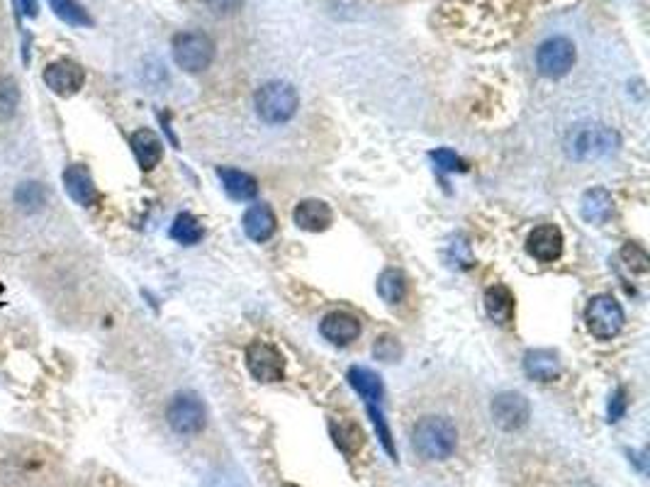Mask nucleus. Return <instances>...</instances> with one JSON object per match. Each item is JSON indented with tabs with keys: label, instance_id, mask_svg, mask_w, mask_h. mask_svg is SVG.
Here are the masks:
<instances>
[{
	"label": "nucleus",
	"instance_id": "f257e3e1",
	"mask_svg": "<svg viewBox=\"0 0 650 487\" xmlns=\"http://www.w3.org/2000/svg\"><path fill=\"white\" fill-rule=\"evenodd\" d=\"M458 429L449 416H422L412 429V449L424 461H446L456 453Z\"/></svg>",
	"mask_w": 650,
	"mask_h": 487
},
{
	"label": "nucleus",
	"instance_id": "f03ea898",
	"mask_svg": "<svg viewBox=\"0 0 650 487\" xmlns=\"http://www.w3.org/2000/svg\"><path fill=\"white\" fill-rule=\"evenodd\" d=\"M619 144H621V139H619V134L612 127L599 122H587L572 127L568 139H565V149H568L572 159L589 161L614 154L619 149Z\"/></svg>",
	"mask_w": 650,
	"mask_h": 487
},
{
	"label": "nucleus",
	"instance_id": "7ed1b4c3",
	"mask_svg": "<svg viewBox=\"0 0 650 487\" xmlns=\"http://www.w3.org/2000/svg\"><path fill=\"white\" fill-rule=\"evenodd\" d=\"M254 105L258 117L268 124H283L295 117L300 107V96L295 86L285 80H268L256 90Z\"/></svg>",
	"mask_w": 650,
	"mask_h": 487
},
{
	"label": "nucleus",
	"instance_id": "20e7f679",
	"mask_svg": "<svg viewBox=\"0 0 650 487\" xmlns=\"http://www.w3.org/2000/svg\"><path fill=\"white\" fill-rule=\"evenodd\" d=\"M173 62L185 73H202L215 62V42L202 32H181L173 37Z\"/></svg>",
	"mask_w": 650,
	"mask_h": 487
},
{
	"label": "nucleus",
	"instance_id": "39448f33",
	"mask_svg": "<svg viewBox=\"0 0 650 487\" xmlns=\"http://www.w3.org/2000/svg\"><path fill=\"white\" fill-rule=\"evenodd\" d=\"M168 426L181 436L200 434L207 422V409L195 392H178L166 407Z\"/></svg>",
	"mask_w": 650,
	"mask_h": 487
},
{
	"label": "nucleus",
	"instance_id": "423d86ee",
	"mask_svg": "<svg viewBox=\"0 0 650 487\" xmlns=\"http://www.w3.org/2000/svg\"><path fill=\"white\" fill-rule=\"evenodd\" d=\"M585 322L592 337L597 339H614L621 329H624L626 315L624 307L619 305L616 298L612 295H595L587 302V310H585Z\"/></svg>",
	"mask_w": 650,
	"mask_h": 487
},
{
	"label": "nucleus",
	"instance_id": "0eeeda50",
	"mask_svg": "<svg viewBox=\"0 0 650 487\" xmlns=\"http://www.w3.org/2000/svg\"><path fill=\"white\" fill-rule=\"evenodd\" d=\"M578 62L575 45L568 37H551L536 49V66L545 79H562Z\"/></svg>",
	"mask_w": 650,
	"mask_h": 487
},
{
	"label": "nucleus",
	"instance_id": "6e6552de",
	"mask_svg": "<svg viewBox=\"0 0 650 487\" xmlns=\"http://www.w3.org/2000/svg\"><path fill=\"white\" fill-rule=\"evenodd\" d=\"M247 368L258 382H278L285 375V356L268 341H251L247 346Z\"/></svg>",
	"mask_w": 650,
	"mask_h": 487
},
{
	"label": "nucleus",
	"instance_id": "1a4fd4ad",
	"mask_svg": "<svg viewBox=\"0 0 650 487\" xmlns=\"http://www.w3.org/2000/svg\"><path fill=\"white\" fill-rule=\"evenodd\" d=\"M490 415H493V422L500 426L502 432H519L531 419V405H528V399L521 392L507 390V392L494 395L493 405H490Z\"/></svg>",
	"mask_w": 650,
	"mask_h": 487
},
{
	"label": "nucleus",
	"instance_id": "9d476101",
	"mask_svg": "<svg viewBox=\"0 0 650 487\" xmlns=\"http://www.w3.org/2000/svg\"><path fill=\"white\" fill-rule=\"evenodd\" d=\"M42 79H45L46 88L52 93L62 97H71L83 88L86 69L79 62H73V59H59V62L46 63Z\"/></svg>",
	"mask_w": 650,
	"mask_h": 487
},
{
	"label": "nucleus",
	"instance_id": "9b49d317",
	"mask_svg": "<svg viewBox=\"0 0 650 487\" xmlns=\"http://www.w3.org/2000/svg\"><path fill=\"white\" fill-rule=\"evenodd\" d=\"M562 231L558 224H538L536 230L527 237L528 256H534L541 264H553L562 256Z\"/></svg>",
	"mask_w": 650,
	"mask_h": 487
},
{
	"label": "nucleus",
	"instance_id": "f8f14e48",
	"mask_svg": "<svg viewBox=\"0 0 650 487\" xmlns=\"http://www.w3.org/2000/svg\"><path fill=\"white\" fill-rule=\"evenodd\" d=\"M63 188L76 205L80 207H90L97 203V186L93 176H90L89 166L83 164H71L69 169L63 171Z\"/></svg>",
	"mask_w": 650,
	"mask_h": 487
},
{
	"label": "nucleus",
	"instance_id": "ddd939ff",
	"mask_svg": "<svg viewBox=\"0 0 650 487\" xmlns=\"http://www.w3.org/2000/svg\"><path fill=\"white\" fill-rule=\"evenodd\" d=\"M322 337L334 346H349L360 337V322L351 312H329L319 322Z\"/></svg>",
	"mask_w": 650,
	"mask_h": 487
},
{
	"label": "nucleus",
	"instance_id": "4468645a",
	"mask_svg": "<svg viewBox=\"0 0 650 487\" xmlns=\"http://www.w3.org/2000/svg\"><path fill=\"white\" fill-rule=\"evenodd\" d=\"M292 220H295V224H298L300 230L319 234V231H326L329 227H332V222H334V213H332V207H329L325 200H315V197H309V200H302V203H298L295 213H292Z\"/></svg>",
	"mask_w": 650,
	"mask_h": 487
},
{
	"label": "nucleus",
	"instance_id": "2eb2a0df",
	"mask_svg": "<svg viewBox=\"0 0 650 487\" xmlns=\"http://www.w3.org/2000/svg\"><path fill=\"white\" fill-rule=\"evenodd\" d=\"M130 147H132V154L137 164H139L141 171H154L164 159V142L158 139L156 132H151L147 127H141L137 132L130 137Z\"/></svg>",
	"mask_w": 650,
	"mask_h": 487
},
{
	"label": "nucleus",
	"instance_id": "dca6fc26",
	"mask_svg": "<svg viewBox=\"0 0 650 487\" xmlns=\"http://www.w3.org/2000/svg\"><path fill=\"white\" fill-rule=\"evenodd\" d=\"M485 310L494 324L510 327L514 322V312H517V298L507 285H493L485 292Z\"/></svg>",
	"mask_w": 650,
	"mask_h": 487
},
{
	"label": "nucleus",
	"instance_id": "f3484780",
	"mask_svg": "<svg viewBox=\"0 0 650 487\" xmlns=\"http://www.w3.org/2000/svg\"><path fill=\"white\" fill-rule=\"evenodd\" d=\"M244 231H247V237L251 241H258V244H264L268 241L275 234L278 230V220H275V214L268 205H254V207H249L247 213H244Z\"/></svg>",
	"mask_w": 650,
	"mask_h": 487
},
{
	"label": "nucleus",
	"instance_id": "a211bd4d",
	"mask_svg": "<svg viewBox=\"0 0 650 487\" xmlns=\"http://www.w3.org/2000/svg\"><path fill=\"white\" fill-rule=\"evenodd\" d=\"M524 373L538 382H553L561 375V361L548 348H531L524 356Z\"/></svg>",
	"mask_w": 650,
	"mask_h": 487
},
{
	"label": "nucleus",
	"instance_id": "6ab92c4d",
	"mask_svg": "<svg viewBox=\"0 0 650 487\" xmlns=\"http://www.w3.org/2000/svg\"><path fill=\"white\" fill-rule=\"evenodd\" d=\"M580 213L589 224H604L614 213V197L602 186L589 188L587 193L582 195Z\"/></svg>",
	"mask_w": 650,
	"mask_h": 487
},
{
	"label": "nucleus",
	"instance_id": "aec40b11",
	"mask_svg": "<svg viewBox=\"0 0 650 487\" xmlns=\"http://www.w3.org/2000/svg\"><path fill=\"white\" fill-rule=\"evenodd\" d=\"M346 378L351 382V388L356 390L368 405H380V399L385 395V388H383V381H380L378 373H373L370 368H359V365H353Z\"/></svg>",
	"mask_w": 650,
	"mask_h": 487
},
{
	"label": "nucleus",
	"instance_id": "412c9836",
	"mask_svg": "<svg viewBox=\"0 0 650 487\" xmlns=\"http://www.w3.org/2000/svg\"><path fill=\"white\" fill-rule=\"evenodd\" d=\"M217 176H220L222 188L227 190V195L232 197V200L244 203V200H251V197H256V193H258V183H256V178L249 176V173H244V171L220 169L217 171Z\"/></svg>",
	"mask_w": 650,
	"mask_h": 487
},
{
	"label": "nucleus",
	"instance_id": "4be33fe9",
	"mask_svg": "<svg viewBox=\"0 0 650 487\" xmlns=\"http://www.w3.org/2000/svg\"><path fill=\"white\" fill-rule=\"evenodd\" d=\"M15 205L20 210L27 214H35L39 210H45L46 200H49V193H46L45 183L39 181H22L18 188H15Z\"/></svg>",
	"mask_w": 650,
	"mask_h": 487
},
{
	"label": "nucleus",
	"instance_id": "5701e85b",
	"mask_svg": "<svg viewBox=\"0 0 650 487\" xmlns=\"http://www.w3.org/2000/svg\"><path fill=\"white\" fill-rule=\"evenodd\" d=\"M378 295L387 305H397L402 302V298L407 295V278H404L402 271L397 268H385L383 273L378 275Z\"/></svg>",
	"mask_w": 650,
	"mask_h": 487
},
{
	"label": "nucleus",
	"instance_id": "b1692460",
	"mask_svg": "<svg viewBox=\"0 0 650 487\" xmlns=\"http://www.w3.org/2000/svg\"><path fill=\"white\" fill-rule=\"evenodd\" d=\"M49 8L56 18L71 27H93L90 13L79 0H49Z\"/></svg>",
	"mask_w": 650,
	"mask_h": 487
},
{
	"label": "nucleus",
	"instance_id": "393cba45",
	"mask_svg": "<svg viewBox=\"0 0 650 487\" xmlns=\"http://www.w3.org/2000/svg\"><path fill=\"white\" fill-rule=\"evenodd\" d=\"M202 224L198 222V217L190 213H181L173 220L171 224V239H176L178 244H183V247H193L198 241L202 239Z\"/></svg>",
	"mask_w": 650,
	"mask_h": 487
},
{
	"label": "nucleus",
	"instance_id": "a878e982",
	"mask_svg": "<svg viewBox=\"0 0 650 487\" xmlns=\"http://www.w3.org/2000/svg\"><path fill=\"white\" fill-rule=\"evenodd\" d=\"M22 100L18 80L13 76H0V122H8L15 117Z\"/></svg>",
	"mask_w": 650,
	"mask_h": 487
},
{
	"label": "nucleus",
	"instance_id": "bb28decb",
	"mask_svg": "<svg viewBox=\"0 0 650 487\" xmlns=\"http://www.w3.org/2000/svg\"><path fill=\"white\" fill-rule=\"evenodd\" d=\"M621 258H624V264L631 268L633 273H646V271L650 268L648 251H646L641 244H633V241H629V244L621 248Z\"/></svg>",
	"mask_w": 650,
	"mask_h": 487
},
{
	"label": "nucleus",
	"instance_id": "cd10ccee",
	"mask_svg": "<svg viewBox=\"0 0 650 487\" xmlns=\"http://www.w3.org/2000/svg\"><path fill=\"white\" fill-rule=\"evenodd\" d=\"M373 356L378 361H385V364H395V361H400V356H402V346H400V341L395 337H387L385 334V337L376 339Z\"/></svg>",
	"mask_w": 650,
	"mask_h": 487
},
{
	"label": "nucleus",
	"instance_id": "c85d7f7f",
	"mask_svg": "<svg viewBox=\"0 0 650 487\" xmlns=\"http://www.w3.org/2000/svg\"><path fill=\"white\" fill-rule=\"evenodd\" d=\"M368 415H370V419H373L376 429H378L380 441H383V446L387 449V453H390V456H395V449H393V436H390V429H387L385 416H383V412H380L376 405H368Z\"/></svg>",
	"mask_w": 650,
	"mask_h": 487
},
{
	"label": "nucleus",
	"instance_id": "c756f323",
	"mask_svg": "<svg viewBox=\"0 0 650 487\" xmlns=\"http://www.w3.org/2000/svg\"><path fill=\"white\" fill-rule=\"evenodd\" d=\"M431 159H434V164H436L441 171H463V161H460V156H458L456 151L436 149L431 151Z\"/></svg>",
	"mask_w": 650,
	"mask_h": 487
},
{
	"label": "nucleus",
	"instance_id": "7c9ffc66",
	"mask_svg": "<svg viewBox=\"0 0 650 487\" xmlns=\"http://www.w3.org/2000/svg\"><path fill=\"white\" fill-rule=\"evenodd\" d=\"M202 5L215 15H234L237 10L244 8V0H202Z\"/></svg>",
	"mask_w": 650,
	"mask_h": 487
},
{
	"label": "nucleus",
	"instance_id": "2f4dec72",
	"mask_svg": "<svg viewBox=\"0 0 650 487\" xmlns=\"http://www.w3.org/2000/svg\"><path fill=\"white\" fill-rule=\"evenodd\" d=\"M626 412V392L621 388L616 390L614 398L609 402V422H619Z\"/></svg>",
	"mask_w": 650,
	"mask_h": 487
},
{
	"label": "nucleus",
	"instance_id": "473e14b6",
	"mask_svg": "<svg viewBox=\"0 0 650 487\" xmlns=\"http://www.w3.org/2000/svg\"><path fill=\"white\" fill-rule=\"evenodd\" d=\"M20 5L25 10L27 18H37L39 15V0H20Z\"/></svg>",
	"mask_w": 650,
	"mask_h": 487
}]
</instances>
